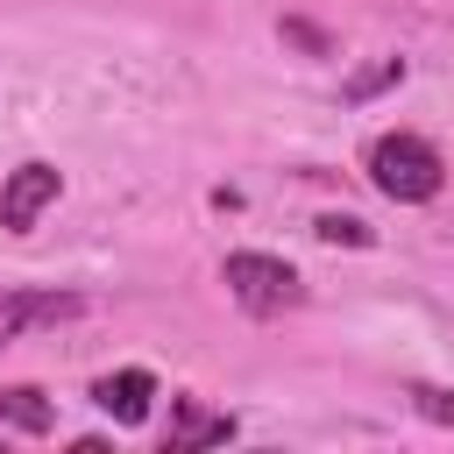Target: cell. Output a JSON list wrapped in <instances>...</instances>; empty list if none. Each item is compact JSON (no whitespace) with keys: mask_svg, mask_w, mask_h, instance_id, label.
Here are the masks:
<instances>
[{"mask_svg":"<svg viewBox=\"0 0 454 454\" xmlns=\"http://www.w3.org/2000/svg\"><path fill=\"white\" fill-rule=\"evenodd\" d=\"M362 170H369V184H376L383 199H397V206H426V199H440V184H447V156H440L426 135H411V128L376 135L369 156H362Z\"/></svg>","mask_w":454,"mask_h":454,"instance_id":"6da1fadb","label":"cell"},{"mask_svg":"<svg viewBox=\"0 0 454 454\" xmlns=\"http://www.w3.org/2000/svg\"><path fill=\"white\" fill-rule=\"evenodd\" d=\"M220 284H227V298H234L248 319H277V312H291V305L305 298L298 270H291L284 255H262V248H234V255L220 262Z\"/></svg>","mask_w":454,"mask_h":454,"instance_id":"7a4b0ae2","label":"cell"},{"mask_svg":"<svg viewBox=\"0 0 454 454\" xmlns=\"http://www.w3.org/2000/svg\"><path fill=\"white\" fill-rule=\"evenodd\" d=\"M57 192H64V170H57V163H43V156L14 163L7 184H0V227H7V234H28V227L57 206Z\"/></svg>","mask_w":454,"mask_h":454,"instance_id":"3957f363","label":"cell"},{"mask_svg":"<svg viewBox=\"0 0 454 454\" xmlns=\"http://www.w3.org/2000/svg\"><path fill=\"white\" fill-rule=\"evenodd\" d=\"M85 298L78 291H21V284H0V348L35 333V326H57V319H78Z\"/></svg>","mask_w":454,"mask_h":454,"instance_id":"277c9868","label":"cell"},{"mask_svg":"<svg viewBox=\"0 0 454 454\" xmlns=\"http://www.w3.org/2000/svg\"><path fill=\"white\" fill-rule=\"evenodd\" d=\"M241 433L234 411H213L206 397H170V454H199V447H227Z\"/></svg>","mask_w":454,"mask_h":454,"instance_id":"5b68a950","label":"cell"},{"mask_svg":"<svg viewBox=\"0 0 454 454\" xmlns=\"http://www.w3.org/2000/svg\"><path fill=\"white\" fill-rule=\"evenodd\" d=\"M92 404H99L114 426H142L149 404H156V376H149V369H114V376L92 383Z\"/></svg>","mask_w":454,"mask_h":454,"instance_id":"8992f818","label":"cell"},{"mask_svg":"<svg viewBox=\"0 0 454 454\" xmlns=\"http://www.w3.org/2000/svg\"><path fill=\"white\" fill-rule=\"evenodd\" d=\"M57 426V404L35 390V383H7L0 390V433H28V440H43Z\"/></svg>","mask_w":454,"mask_h":454,"instance_id":"52a82bcc","label":"cell"},{"mask_svg":"<svg viewBox=\"0 0 454 454\" xmlns=\"http://www.w3.org/2000/svg\"><path fill=\"white\" fill-rule=\"evenodd\" d=\"M404 397H411V411H419V419L454 426V390H440V383H404Z\"/></svg>","mask_w":454,"mask_h":454,"instance_id":"ba28073f","label":"cell"},{"mask_svg":"<svg viewBox=\"0 0 454 454\" xmlns=\"http://www.w3.org/2000/svg\"><path fill=\"white\" fill-rule=\"evenodd\" d=\"M312 234H319V241H333V248H340V241H348V248H369V241H376L355 213H319V227H312Z\"/></svg>","mask_w":454,"mask_h":454,"instance_id":"9c48e42d","label":"cell"},{"mask_svg":"<svg viewBox=\"0 0 454 454\" xmlns=\"http://www.w3.org/2000/svg\"><path fill=\"white\" fill-rule=\"evenodd\" d=\"M404 78V57H390V64H376L369 78H355V99H369V92H383V85H397Z\"/></svg>","mask_w":454,"mask_h":454,"instance_id":"30bf717a","label":"cell"}]
</instances>
